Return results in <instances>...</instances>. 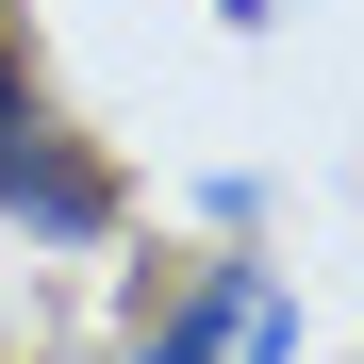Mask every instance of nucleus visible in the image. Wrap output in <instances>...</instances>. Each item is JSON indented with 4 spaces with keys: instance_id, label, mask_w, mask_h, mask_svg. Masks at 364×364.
I'll use <instances>...</instances> for the list:
<instances>
[{
    "instance_id": "nucleus-1",
    "label": "nucleus",
    "mask_w": 364,
    "mask_h": 364,
    "mask_svg": "<svg viewBox=\"0 0 364 364\" xmlns=\"http://www.w3.org/2000/svg\"><path fill=\"white\" fill-rule=\"evenodd\" d=\"M0 215H17V232H50V249H100V232H116V182L67 149V116L33 100V67H17V50H0Z\"/></svg>"
},
{
    "instance_id": "nucleus-2",
    "label": "nucleus",
    "mask_w": 364,
    "mask_h": 364,
    "mask_svg": "<svg viewBox=\"0 0 364 364\" xmlns=\"http://www.w3.org/2000/svg\"><path fill=\"white\" fill-rule=\"evenodd\" d=\"M133 364H298V298H282V265H199V298L149 315Z\"/></svg>"
}]
</instances>
